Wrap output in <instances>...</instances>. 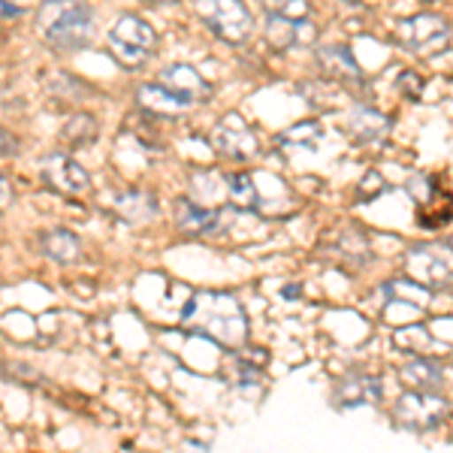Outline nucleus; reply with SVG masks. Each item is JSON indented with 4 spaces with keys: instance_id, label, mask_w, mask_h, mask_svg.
<instances>
[{
    "instance_id": "nucleus-5",
    "label": "nucleus",
    "mask_w": 453,
    "mask_h": 453,
    "mask_svg": "<svg viewBox=\"0 0 453 453\" xmlns=\"http://www.w3.org/2000/svg\"><path fill=\"white\" fill-rule=\"evenodd\" d=\"M396 42L405 52L429 58L450 46V21L435 12H418L396 25Z\"/></svg>"
},
{
    "instance_id": "nucleus-2",
    "label": "nucleus",
    "mask_w": 453,
    "mask_h": 453,
    "mask_svg": "<svg viewBox=\"0 0 453 453\" xmlns=\"http://www.w3.org/2000/svg\"><path fill=\"white\" fill-rule=\"evenodd\" d=\"M36 31L64 52H79L94 40V16L85 0H42L36 12Z\"/></svg>"
},
{
    "instance_id": "nucleus-12",
    "label": "nucleus",
    "mask_w": 453,
    "mask_h": 453,
    "mask_svg": "<svg viewBox=\"0 0 453 453\" xmlns=\"http://www.w3.org/2000/svg\"><path fill=\"white\" fill-rule=\"evenodd\" d=\"M160 85L170 88L175 97H181L191 106L206 104L211 97V85L191 67V64H170L166 70H160Z\"/></svg>"
},
{
    "instance_id": "nucleus-11",
    "label": "nucleus",
    "mask_w": 453,
    "mask_h": 453,
    "mask_svg": "<svg viewBox=\"0 0 453 453\" xmlns=\"http://www.w3.org/2000/svg\"><path fill=\"white\" fill-rule=\"evenodd\" d=\"M326 254H330L342 269L357 273V269L366 266L369 257H372L369 236L363 230H357V226H350V230H339V233H333V239H326Z\"/></svg>"
},
{
    "instance_id": "nucleus-8",
    "label": "nucleus",
    "mask_w": 453,
    "mask_h": 453,
    "mask_svg": "<svg viewBox=\"0 0 453 453\" xmlns=\"http://www.w3.org/2000/svg\"><path fill=\"white\" fill-rule=\"evenodd\" d=\"M211 145L233 160H248L257 155V136L251 134V127H248L239 112H226L224 119L215 124V130H211Z\"/></svg>"
},
{
    "instance_id": "nucleus-16",
    "label": "nucleus",
    "mask_w": 453,
    "mask_h": 453,
    "mask_svg": "<svg viewBox=\"0 0 453 453\" xmlns=\"http://www.w3.org/2000/svg\"><path fill=\"white\" fill-rule=\"evenodd\" d=\"M175 224L188 236H209V233H215L221 226V211L206 209L196 200H179V206H175Z\"/></svg>"
},
{
    "instance_id": "nucleus-32",
    "label": "nucleus",
    "mask_w": 453,
    "mask_h": 453,
    "mask_svg": "<svg viewBox=\"0 0 453 453\" xmlns=\"http://www.w3.org/2000/svg\"><path fill=\"white\" fill-rule=\"evenodd\" d=\"M151 4H164V0H151Z\"/></svg>"
},
{
    "instance_id": "nucleus-28",
    "label": "nucleus",
    "mask_w": 453,
    "mask_h": 453,
    "mask_svg": "<svg viewBox=\"0 0 453 453\" xmlns=\"http://www.w3.org/2000/svg\"><path fill=\"white\" fill-rule=\"evenodd\" d=\"M384 191H390V185L384 181L381 173H366L360 181V196L363 200H375V196H381Z\"/></svg>"
},
{
    "instance_id": "nucleus-17",
    "label": "nucleus",
    "mask_w": 453,
    "mask_h": 453,
    "mask_svg": "<svg viewBox=\"0 0 453 453\" xmlns=\"http://www.w3.org/2000/svg\"><path fill=\"white\" fill-rule=\"evenodd\" d=\"M399 378H402V384H408L411 390H441L444 387L441 363H435V357H423V354L402 363Z\"/></svg>"
},
{
    "instance_id": "nucleus-3",
    "label": "nucleus",
    "mask_w": 453,
    "mask_h": 453,
    "mask_svg": "<svg viewBox=\"0 0 453 453\" xmlns=\"http://www.w3.org/2000/svg\"><path fill=\"white\" fill-rule=\"evenodd\" d=\"M109 52L115 61L127 70H136L155 55L157 49V34L149 21H142L140 16H121L109 31Z\"/></svg>"
},
{
    "instance_id": "nucleus-1",
    "label": "nucleus",
    "mask_w": 453,
    "mask_h": 453,
    "mask_svg": "<svg viewBox=\"0 0 453 453\" xmlns=\"http://www.w3.org/2000/svg\"><path fill=\"white\" fill-rule=\"evenodd\" d=\"M181 320L194 326V333L206 335L221 348H242L248 342V318L236 296L200 290L181 311Z\"/></svg>"
},
{
    "instance_id": "nucleus-30",
    "label": "nucleus",
    "mask_w": 453,
    "mask_h": 453,
    "mask_svg": "<svg viewBox=\"0 0 453 453\" xmlns=\"http://www.w3.org/2000/svg\"><path fill=\"white\" fill-rule=\"evenodd\" d=\"M36 0H0V6H4V12H10V16H19V12H25L27 6H34Z\"/></svg>"
},
{
    "instance_id": "nucleus-15",
    "label": "nucleus",
    "mask_w": 453,
    "mask_h": 453,
    "mask_svg": "<svg viewBox=\"0 0 453 453\" xmlns=\"http://www.w3.org/2000/svg\"><path fill=\"white\" fill-rule=\"evenodd\" d=\"M345 130L357 142H378L381 136H387V130H390V119H387L384 112H378L375 106L357 104V106H350Z\"/></svg>"
},
{
    "instance_id": "nucleus-27",
    "label": "nucleus",
    "mask_w": 453,
    "mask_h": 453,
    "mask_svg": "<svg viewBox=\"0 0 453 453\" xmlns=\"http://www.w3.org/2000/svg\"><path fill=\"white\" fill-rule=\"evenodd\" d=\"M396 88L402 91V97H408V100L423 97V79H420V73H414V70H402L396 79Z\"/></svg>"
},
{
    "instance_id": "nucleus-14",
    "label": "nucleus",
    "mask_w": 453,
    "mask_h": 453,
    "mask_svg": "<svg viewBox=\"0 0 453 453\" xmlns=\"http://www.w3.org/2000/svg\"><path fill=\"white\" fill-rule=\"evenodd\" d=\"M314 58H318V67L324 70L330 79H335V82H342V85H363L366 82V73L360 70V64H357V58L348 46H339V42H333V46H320Z\"/></svg>"
},
{
    "instance_id": "nucleus-33",
    "label": "nucleus",
    "mask_w": 453,
    "mask_h": 453,
    "mask_svg": "<svg viewBox=\"0 0 453 453\" xmlns=\"http://www.w3.org/2000/svg\"><path fill=\"white\" fill-rule=\"evenodd\" d=\"M448 245H450V248H453V239H448Z\"/></svg>"
},
{
    "instance_id": "nucleus-20",
    "label": "nucleus",
    "mask_w": 453,
    "mask_h": 453,
    "mask_svg": "<svg viewBox=\"0 0 453 453\" xmlns=\"http://www.w3.org/2000/svg\"><path fill=\"white\" fill-rule=\"evenodd\" d=\"M115 211L130 224H140V221H151L157 211V200L145 191H130V194H121L115 200Z\"/></svg>"
},
{
    "instance_id": "nucleus-4",
    "label": "nucleus",
    "mask_w": 453,
    "mask_h": 453,
    "mask_svg": "<svg viewBox=\"0 0 453 453\" xmlns=\"http://www.w3.org/2000/svg\"><path fill=\"white\" fill-rule=\"evenodd\" d=\"M450 405L438 390H408L393 405V420L405 433H429L441 426Z\"/></svg>"
},
{
    "instance_id": "nucleus-26",
    "label": "nucleus",
    "mask_w": 453,
    "mask_h": 453,
    "mask_svg": "<svg viewBox=\"0 0 453 453\" xmlns=\"http://www.w3.org/2000/svg\"><path fill=\"white\" fill-rule=\"evenodd\" d=\"M260 6L269 16H284V19H311V4L309 0H260Z\"/></svg>"
},
{
    "instance_id": "nucleus-13",
    "label": "nucleus",
    "mask_w": 453,
    "mask_h": 453,
    "mask_svg": "<svg viewBox=\"0 0 453 453\" xmlns=\"http://www.w3.org/2000/svg\"><path fill=\"white\" fill-rule=\"evenodd\" d=\"M384 396V384L381 378L375 375H363V372H357V375H348L345 381L335 387L333 393V402L335 408H342V411H348V408H363V405H375V402H381Z\"/></svg>"
},
{
    "instance_id": "nucleus-24",
    "label": "nucleus",
    "mask_w": 453,
    "mask_h": 453,
    "mask_svg": "<svg viewBox=\"0 0 453 453\" xmlns=\"http://www.w3.org/2000/svg\"><path fill=\"white\" fill-rule=\"evenodd\" d=\"M61 136L73 145V149H79V145H88V142L94 140V136H97V121H94L88 112H76L67 124H64Z\"/></svg>"
},
{
    "instance_id": "nucleus-25",
    "label": "nucleus",
    "mask_w": 453,
    "mask_h": 453,
    "mask_svg": "<svg viewBox=\"0 0 453 453\" xmlns=\"http://www.w3.org/2000/svg\"><path fill=\"white\" fill-rule=\"evenodd\" d=\"M320 134H324V130H320L318 121H299L281 134V145H288V149H314Z\"/></svg>"
},
{
    "instance_id": "nucleus-21",
    "label": "nucleus",
    "mask_w": 453,
    "mask_h": 453,
    "mask_svg": "<svg viewBox=\"0 0 453 453\" xmlns=\"http://www.w3.org/2000/svg\"><path fill=\"white\" fill-rule=\"evenodd\" d=\"M393 345L408 350V354H423V357H433L435 354V339L429 335L426 326L414 324V326H402L393 335Z\"/></svg>"
},
{
    "instance_id": "nucleus-9",
    "label": "nucleus",
    "mask_w": 453,
    "mask_h": 453,
    "mask_svg": "<svg viewBox=\"0 0 453 453\" xmlns=\"http://www.w3.org/2000/svg\"><path fill=\"white\" fill-rule=\"evenodd\" d=\"M42 179L52 191L64 196H82L91 188V175L76 164L70 155H49L42 157Z\"/></svg>"
},
{
    "instance_id": "nucleus-7",
    "label": "nucleus",
    "mask_w": 453,
    "mask_h": 453,
    "mask_svg": "<svg viewBox=\"0 0 453 453\" xmlns=\"http://www.w3.org/2000/svg\"><path fill=\"white\" fill-rule=\"evenodd\" d=\"M194 10L224 42H245L254 31V19L242 0H194Z\"/></svg>"
},
{
    "instance_id": "nucleus-18",
    "label": "nucleus",
    "mask_w": 453,
    "mask_h": 453,
    "mask_svg": "<svg viewBox=\"0 0 453 453\" xmlns=\"http://www.w3.org/2000/svg\"><path fill=\"white\" fill-rule=\"evenodd\" d=\"M136 104H140L149 115H164V119H179V115H185L191 104H185L181 97H175L170 88L164 85H140V91H136Z\"/></svg>"
},
{
    "instance_id": "nucleus-31",
    "label": "nucleus",
    "mask_w": 453,
    "mask_h": 453,
    "mask_svg": "<svg viewBox=\"0 0 453 453\" xmlns=\"http://www.w3.org/2000/svg\"><path fill=\"white\" fill-rule=\"evenodd\" d=\"M10 200H12V188H10V181H6V175H0V209L10 206Z\"/></svg>"
},
{
    "instance_id": "nucleus-29",
    "label": "nucleus",
    "mask_w": 453,
    "mask_h": 453,
    "mask_svg": "<svg viewBox=\"0 0 453 453\" xmlns=\"http://www.w3.org/2000/svg\"><path fill=\"white\" fill-rule=\"evenodd\" d=\"M16 151H19V140L10 130L0 127V155H16Z\"/></svg>"
},
{
    "instance_id": "nucleus-23",
    "label": "nucleus",
    "mask_w": 453,
    "mask_h": 453,
    "mask_svg": "<svg viewBox=\"0 0 453 453\" xmlns=\"http://www.w3.org/2000/svg\"><path fill=\"white\" fill-rule=\"evenodd\" d=\"M226 200L233 203L236 209H257L260 206V194L257 188H254V179L248 173H236L230 175V185H226Z\"/></svg>"
},
{
    "instance_id": "nucleus-10",
    "label": "nucleus",
    "mask_w": 453,
    "mask_h": 453,
    "mask_svg": "<svg viewBox=\"0 0 453 453\" xmlns=\"http://www.w3.org/2000/svg\"><path fill=\"white\" fill-rule=\"evenodd\" d=\"M318 40V25L311 19H284L266 12V42L279 52H290L299 46H314Z\"/></svg>"
},
{
    "instance_id": "nucleus-19",
    "label": "nucleus",
    "mask_w": 453,
    "mask_h": 453,
    "mask_svg": "<svg viewBox=\"0 0 453 453\" xmlns=\"http://www.w3.org/2000/svg\"><path fill=\"white\" fill-rule=\"evenodd\" d=\"M40 245H42V251H46V257H52L58 263H73V260L82 257V242H79V236L70 230H64V226L42 233Z\"/></svg>"
},
{
    "instance_id": "nucleus-6",
    "label": "nucleus",
    "mask_w": 453,
    "mask_h": 453,
    "mask_svg": "<svg viewBox=\"0 0 453 453\" xmlns=\"http://www.w3.org/2000/svg\"><path fill=\"white\" fill-rule=\"evenodd\" d=\"M405 273L429 290L448 288L453 284V248L435 242L411 245L405 254Z\"/></svg>"
},
{
    "instance_id": "nucleus-22",
    "label": "nucleus",
    "mask_w": 453,
    "mask_h": 453,
    "mask_svg": "<svg viewBox=\"0 0 453 453\" xmlns=\"http://www.w3.org/2000/svg\"><path fill=\"white\" fill-rule=\"evenodd\" d=\"M384 296H390V299H402V303H414L418 309H426L429 303H433V290L429 288H423L420 281H405V279H393V281H387L384 284Z\"/></svg>"
}]
</instances>
